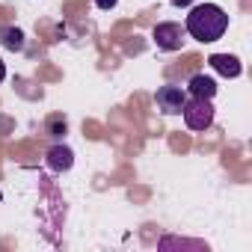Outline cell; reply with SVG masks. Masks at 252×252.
<instances>
[{
	"mask_svg": "<svg viewBox=\"0 0 252 252\" xmlns=\"http://www.w3.org/2000/svg\"><path fill=\"white\" fill-rule=\"evenodd\" d=\"M184 30H187V36H193L202 45L217 42L228 30V12L217 3H199V6L190 9V15L184 21Z\"/></svg>",
	"mask_w": 252,
	"mask_h": 252,
	"instance_id": "obj_1",
	"label": "cell"
},
{
	"mask_svg": "<svg viewBox=\"0 0 252 252\" xmlns=\"http://www.w3.org/2000/svg\"><path fill=\"white\" fill-rule=\"evenodd\" d=\"M181 116H184V125L190 131H208L214 125V101L211 98H190L184 101L181 107Z\"/></svg>",
	"mask_w": 252,
	"mask_h": 252,
	"instance_id": "obj_2",
	"label": "cell"
},
{
	"mask_svg": "<svg viewBox=\"0 0 252 252\" xmlns=\"http://www.w3.org/2000/svg\"><path fill=\"white\" fill-rule=\"evenodd\" d=\"M152 39H155V45H158L160 51L172 54V51H181V48H184V42H187V30H184L178 21H163V24L155 27Z\"/></svg>",
	"mask_w": 252,
	"mask_h": 252,
	"instance_id": "obj_3",
	"label": "cell"
},
{
	"mask_svg": "<svg viewBox=\"0 0 252 252\" xmlns=\"http://www.w3.org/2000/svg\"><path fill=\"white\" fill-rule=\"evenodd\" d=\"M184 101H187V89L184 86H175V83L160 86L158 95H155V104H158V110L163 116H178L181 107H184Z\"/></svg>",
	"mask_w": 252,
	"mask_h": 252,
	"instance_id": "obj_4",
	"label": "cell"
},
{
	"mask_svg": "<svg viewBox=\"0 0 252 252\" xmlns=\"http://www.w3.org/2000/svg\"><path fill=\"white\" fill-rule=\"evenodd\" d=\"M45 160H48V166H51L54 172H68V169L74 166V152H71L68 146L57 143V146H51V149H48Z\"/></svg>",
	"mask_w": 252,
	"mask_h": 252,
	"instance_id": "obj_5",
	"label": "cell"
},
{
	"mask_svg": "<svg viewBox=\"0 0 252 252\" xmlns=\"http://www.w3.org/2000/svg\"><path fill=\"white\" fill-rule=\"evenodd\" d=\"M184 89H187L190 98H211V101H214V95H217V80L208 77V74H193Z\"/></svg>",
	"mask_w": 252,
	"mask_h": 252,
	"instance_id": "obj_6",
	"label": "cell"
},
{
	"mask_svg": "<svg viewBox=\"0 0 252 252\" xmlns=\"http://www.w3.org/2000/svg\"><path fill=\"white\" fill-rule=\"evenodd\" d=\"M208 63H211V68H214V71H220L222 77H240V71H243L240 60H237V57H231V54H214Z\"/></svg>",
	"mask_w": 252,
	"mask_h": 252,
	"instance_id": "obj_7",
	"label": "cell"
},
{
	"mask_svg": "<svg viewBox=\"0 0 252 252\" xmlns=\"http://www.w3.org/2000/svg\"><path fill=\"white\" fill-rule=\"evenodd\" d=\"M0 42H3L6 51H24V33L18 27H3L0 33Z\"/></svg>",
	"mask_w": 252,
	"mask_h": 252,
	"instance_id": "obj_8",
	"label": "cell"
},
{
	"mask_svg": "<svg viewBox=\"0 0 252 252\" xmlns=\"http://www.w3.org/2000/svg\"><path fill=\"white\" fill-rule=\"evenodd\" d=\"M116 3H119V0H95L98 9H116Z\"/></svg>",
	"mask_w": 252,
	"mask_h": 252,
	"instance_id": "obj_9",
	"label": "cell"
},
{
	"mask_svg": "<svg viewBox=\"0 0 252 252\" xmlns=\"http://www.w3.org/2000/svg\"><path fill=\"white\" fill-rule=\"evenodd\" d=\"M169 3H172V6H190L193 0H169Z\"/></svg>",
	"mask_w": 252,
	"mask_h": 252,
	"instance_id": "obj_10",
	"label": "cell"
},
{
	"mask_svg": "<svg viewBox=\"0 0 252 252\" xmlns=\"http://www.w3.org/2000/svg\"><path fill=\"white\" fill-rule=\"evenodd\" d=\"M3 77H6V63L0 60V83H3Z\"/></svg>",
	"mask_w": 252,
	"mask_h": 252,
	"instance_id": "obj_11",
	"label": "cell"
}]
</instances>
